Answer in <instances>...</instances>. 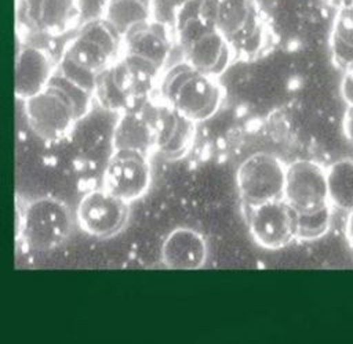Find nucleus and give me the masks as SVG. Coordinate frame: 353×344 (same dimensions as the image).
<instances>
[{"mask_svg": "<svg viewBox=\"0 0 353 344\" xmlns=\"http://www.w3.org/2000/svg\"><path fill=\"white\" fill-rule=\"evenodd\" d=\"M323 1L331 8H335L336 11L353 8V0H323Z\"/></svg>", "mask_w": 353, "mask_h": 344, "instance_id": "nucleus-25", "label": "nucleus"}, {"mask_svg": "<svg viewBox=\"0 0 353 344\" xmlns=\"http://www.w3.org/2000/svg\"><path fill=\"white\" fill-rule=\"evenodd\" d=\"M341 95L347 105H353V68L347 69L342 79Z\"/></svg>", "mask_w": 353, "mask_h": 344, "instance_id": "nucleus-23", "label": "nucleus"}, {"mask_svg": "<svg viewBox=\"0 0 353 344\" xmlns=\"http://www.w3.org/2000/svg\"><path fill=\"white\" fill-rule=\"evenodd\" d=\"M334 64L341 69L353 68V8L336 11L330 35Z\"/></svg>", "mask_w": 353, "mask_h": 344, "instance_id": "nucleus-20", "label": "nucleus"}, {"mask_svg": "<svg viewBox=\"0 0 353 344\" xmlns=\"http://www.w3.org/2000/svg\"><path fill=\"white\" fill-rule=\"evenodd\" d=\"M331 227V204L319 210L298 214L296 239L314 240L324 236Z\"/></svg>", "mask_w": 353, "mask_h": 344, "instance_id": "nucleus-22", "label": "nucleus"}, {"mask_svg": "<svg viewBox=\"0 0 353 344\" xmlns=\"http://www.w3.org/2000/svg\"><path fill=\"white\" fill-rule=\"evenodd\" d=\"M154 130V148L167 159H179L188 153L194 138V122L161 105L156 109L152 122Z\"/></svg>", "mask_w": 353, "mask_h": 344, "instance_id": "nucleus-15", "label": "nucleus"}, {"mask_svg": "<svg viewBox=\"0 0 353 344\" xmlns=\"http://www.w3.org/2000/svg\"><path fill=\"white\" fill-rule=\"evenodd\" d=\"M160 93L165 105L194 123L214 116L222 104V86L218 79L185 61L164 73Z\"/></svg>", "mask_w": 353, "mask_h": 344, "instance_id": "nucleus-4", "label": "nucleus"}, {"mask_svg": "<svg viewBox=\"0 0 353 344\" xmlns=\"http://www.w3.org/2000/svg\"><path fill=\"white\" fill-rule=\"evenodd\" d=\"M175 33L185 62L218 77L232 62L233 47L200 12L196 0H188L175 18Z\"/></svg>", "mask_w": 353, "mask_h": 344, "instance_id": "nucleus-2", "label": "nucleus"}, {"mask_svg": "<svg viewBox=\"0 0 353 344\" xmlns=\"http://www.w3.org/2000/svg\"><path fill=\"white\" fill-rule=\"evenodd\" d=\"M150 15L152 0H108L103 17L125 35L132 28L150 21Z\"/></svg>", "mask_w": 353, "mask_h": 344, "instance_id": "nucleus-21", "label": "nucleus"}, {"mask_svg": "<svg viewBox=\"0 0 353 344\" xmlns=\"http://www.w3.org/2000/svg\"><path fill=\"white\" fill-rule=\"evenodd\" d=\"M245 207L248 231L261 247L279 250L296 239L298 213L284 199Z\"/></svg>", "mask_w": 353, "mask_h": 344, "instance_id": "nucleus-9", "label": "nucleus"}, {"mask_svg": "<svg viewBox=\"0 0 353 344\" xmlns=\"http://www.w3.org/2000/svg\"><path fill=\"white\" fill-rule=\"evenodd\" d=\"M92 90L98 102L105 109L116 112L131 111L137 97L143 93L121 58L95 77Z\"/></svg>", "mask_w": 353, "mask_h": 344, "instance_id": "nucleus-14", "label": "nucleus"}, {"mask_svg": "<svg viewBox=\"0 0 353 344\" xmlns=\"http://www.w3.org/2000/svg\"><path fill=\"white\" fill-rule=\"evenodd\" d=\"M80 228L95 238H110L124 228L128 220V203L105 188L83 195L77 204Z\"/></svg>", "mask_w": 353, "mask_h": 344, "instance_id": "nucleus-10", "label": "nucleus"}, {"mask_svg": "<svg viewBox=\"0 0 353 344\" xmlns=\"http://www.w3.org/2000/svg\"><path fill=\"white\" fill-rule=\"evenodd\" d=\"M123 47V35L105 17L85 23L63 55L66 77L94 87L95 77L113 62Z\"/></svg>", "mask_w": 353, "mask_h": 344, "instance_id": "nucleus-3", "label": "nucleus"}, {"mask_svg": "<svg viewBox=\"0 0 353 344\" xmlns=\"http://www.w3.org/2000/svg\"><path fill=\"white\" fill-rule=\"evenodd\" d=\"M200 12L232 47H248L259 33V12L254 0H196Z\"/></svg>", "mask_w": 353, "mask_h": 344, "instance_id": "nucleus-8", "label": "nucleus"}, {"mask_svg": "<svg viewBox=\"0 0 353 344\" xmlns=\"http://www.w3.org/2000/svg\"><path fill=\"white\" fill-rule=\"evenodd\" d=\"M346 236H347V242L349 246L353 251V210L349 211V217H347V224H346Z\"/></svg>", "mask_w": 353, "mask_h": 344, "instance_id": "nucleus-26", "label": "nucleus"}, {"mask_svg": "<svg viewBox=\"0 0 353 344\" xmlns=\"http://www.w3.org/2000/svg\"><path fill=\"white\" fill-rule=\"evenodd\" d=\"M113 145L114 149H135L146 153L154 146L153 124L139 112H123L113 133Z\"/></svg>", "mask_w": 353, "mask_h": 344, "instance_id": "nucleus-18", "label": "nucleus"}, {"mask_svg": "<svg viewBox=\"0 0 353 344\" xmlns=\"http://www.w3.org/2000/svg\"><path fill=\"white\" fill-rule=\"evenodd\" d=\"M150 185V164L146 153L135 149H114L103 171V188L127 203L139 199Z\"/></svg>", "mask_w": 353, "mask_h": 344, "instance_id": "nucleus-11", "label": "nucleus"}, {"mask_svg": "<svg viewBox=\"0 0 353 344\" xmlns=\"http://www.w3.org/2000/svg\"><path fill=\"white\" fill-rule=\"evenodd\" d=\"M72 214L57 198H37L22 210L18 235L22 243L34 251H46L61 246L70 235Z\"/></svg>", "mask_w": 353, "mask_h": 344, "instance_id": "nucleus-6", "label": "nucleus"}, {"mask_svg": "<svg viewBox=\"0 0 353 344\" xmlns=\"http://www.w3.org/2000/svg\"><path fill=\"white\" fill-rule=\"evenodd\" d=\"M171 50L168 29L159 21L141 23L123 35L121 61L142 87H150Z\"/></svg>", "mask_w": 353, "mask_h": 344, "instance_id": "nucleus-5", "label": "nucleus"}, {"mask_svg": "<svg viewBox=\"0 0 353 344\" xmlns=\"http://www.w3.org/2000/svg\"><path fill=\"white\" fill-rule=\"evenodd\" d=\"M342 133L346 141L353 146V105H347L342 117Z\"/></svg>", "mask_w": 353, "mask_h": 344, "instance_id": "nucleus-24", "label": "nucleus"}, {"mask_svg": "<svg viewBox=\"0 0 353 344\" xmlns=\"http://www.w3.org/2000/svg\"><path fill=\"white\" fill-rule=\"evenodd\" d=\"M328 202L343 211L353 210V159L343 157L325 169Z\"/></svg>", "mask_w": 353, "mask_h": 344, "instance_id": "nucleus-19", "label": "nucleus"}, {"mask_svg": "<svg viewBox=\"0 0 353 344\" xmlns=\"http://www.w3.org/2000/svg\"><path fill=\"white\" fill-rule=\"evenodd\" d=\"M79 0H17V21L39 35H61L80 18Z\"/></svg>", "mask_w": 353, "mask_h": 344, "instance_id": "nucleus-13", "label": "nucleus"}, {"mask_svg": "<svg viewBox=\"0 0 353 344\" xmlns=\"http://www.w3.org/2000/svg\"><path fill=\"white\" fill-rule=\"evenodd\" d=\"M52 62L48 54L30 44L17 50L14 68V91L23 102L39 94L52 79Z\"/></svg>", "mask_w": 353, "mask_h": 344, "instance_id": "nucleus-16", "label": "nucleus"}, {"mask_svg": "<svg viewBox=\"0 0 353 344\" xmlns=\"http://www.w3.org/2000/svg\"><path fill=\"white\" fill-rule=\"evenodd\" d=\"M285 164L274 155L256 152L244 159L236 171V185L245 206L283 199Z\"/></svg>", "mask_w": 353, "mask_h": 344, "instance_id": "nucleus-7", "label": "nucleus"}, {"mask_svg": "<svg viewBox=\"0 0 353 344\" xmlns=\"http://www.w3.org/2000/svg\"><path fill=\"white\" fill-rule=\"evenodd\" d=\"M90 88L69 77L51 79L36 95L25 101L30 128L43 140L54 141L70 131L84 113Z\"/></svg>", "mask_w": 353, "mask_h": 344, "instance_id": "nucleus-1", "label": "nucleus"}, {"mask_svg": "<svg viewBox=\"0 0 353 344\" xmlns=\"http://www.w3.org/2000/svg\"><path fill=\"white\" fill-rule=\"evenodd\" d=\"M160 254L170 269H199L207 260V243L200 232L181 227L167 235Z\"/></svg>", "mask_w": 353, "mask_h": 344, "instance_id": "nucleus-17", "label": "nucleus"}, {"mask_svg": "<svg viewBox=\"0 0 353 344\" xmlns=\"http://www.w3.org/2000/svg\"><path fill=\"white\" fill-rule=\"evenodd\" d=\"M283 199L298 214L314 211L330 204L325 169L306 159L290 163L285 167Z\"/></svg>", "mask_w": 353, "mask_h": 344, "instance_id": "nucleus-12", "label": "nucleus"}]
</instances>
